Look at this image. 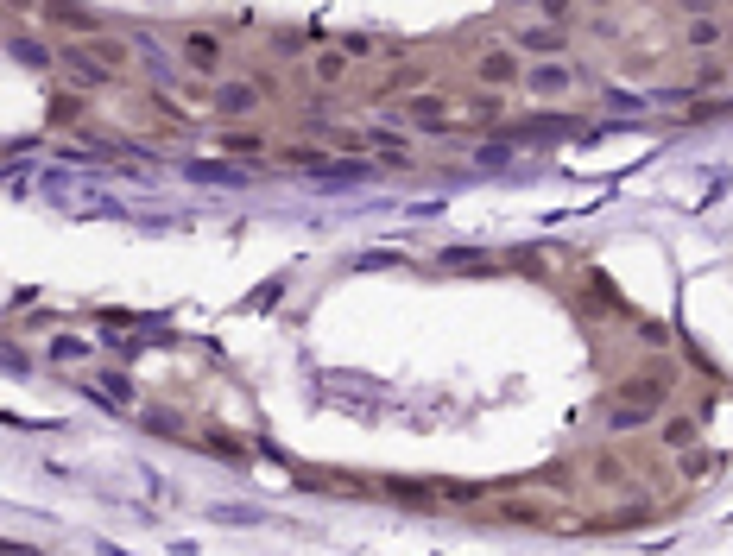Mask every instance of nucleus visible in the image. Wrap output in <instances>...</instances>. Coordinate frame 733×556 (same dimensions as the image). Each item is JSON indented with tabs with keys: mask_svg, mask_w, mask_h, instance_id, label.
Here are the masks:
<instances>
[{
	"mask_svg": "<svg viewBox=\"0 0 733 556\" xmlns=\"http://www.w3.org/2000/svg\"><path fill=\"white\" fill-rule=\"evenodd\" d=\"M468 76H474L481 89H493V95H500V89H519V83H525V57L512 51V45H487V51L468 64Z\"/></svg>",
	"mask_w": 733,
	"mask_h": 556,
	"instance_id": "nucleus-1",
	"label": "nucleus"
},
{
	"mask_svg": "<svg viewBox=\"0 0 733 556\" xmlns=\"http://www.w3.org/2000/svg\"><path fill=\"white\" fill-rule=\"evenodd\" d=\"M576 64H569V57H544V64H525V89L538 95V102H557V95H569L576 89Z\"/></svg>",
	"mask_w": 733,
	"mask_h": 556,
	"instance_id": "nucleus-2",
	"label": "nucleus"
},
{
	"mask_svg": "<svg viewBox=\"0 0 733 556\" xmlns=\"http://www.w3.org/2000/svg\"><path fill=\"white\" fill-rule=\"evenodd\" d=\"M38 13H45L57 32H70V38H95V32H102V13L83 7V0H38Z\"/></svg>",
	"mask_w": 733,
	"mask_h": 556,
	"instance_id": "nucleus-3",
	"label": "nucleus"
},
{
	"mask_svg": "<svg viewBox=\"0 0 733 556\" xmlns=\"http://www.w3.org/2000/svg\"><path fill=\"white\" fill-rule=\"evenodd\" d=\"M57 64L70 70V83H76V89H108V83H114V70H102V64H95L83 38H70V45H57Z\"/></svg>",
	"mask_w": 733,
	"mask_h": 556,
	"instance_id": "nucleus-4",
	"label": "nucleus"
},
{
	"mask_svg": "<svg viewBox=\"0 0 733 556\" xmlns=\"http://www.w3.org/2000/svg\"><path fill=\"white\" fill-rule=\"evenodd\" d=\"M266 102V83H247V76H234V83H215L209 89V108L215 114H253Z\"/></svg>",
	"mask_w": 733,
	"mask_h": 556,
	"instance_id": "nucleus-5",
	"label": "nucleus"
},
{
	"mask_svg": "<svg viewBox=\"0 0 733 556\" xmlns=\"http://www.w3.org/2000/svg\"><path fill=\"white\" fill-rule=\"evenodd\" d=\"M563 26H525V32H512V51L531 57V64H544V57H563Z\"/></svg>",
	"mask_w": 733,
	"mask_h": 556,
	"instance_id": "nucleus-6",
	"label": "nucleus"
},
{
	"mask_svg": "<svg viewBox=\"0 0 733 556\" xmlns=\"http://www.w3.org/2000/svg\"><path fill=\"white\" fill-rule=\"evenodd\" d=\"M348 146H361V152H380V158H392V165H411V139H405L399 127H367L361 139H348Z\"/></svg>",
	"mask_w": 733,
	"mask_h": 556,
	"instance_id": "nucleus-7",
	"label": "nucleus"
},
{
	"mask_svg": "<svg viewBox=\"0 0 733 556\" xmlns=\"http://www.w3.org/2000/svg\"><path fill=\"white\" fill-rule=\"evenodd\" d=\"M405 121H418L424 133H443V127H449V95H437V89L411 95V102H405Z\"/></svg>",
	"mask_w": 733,
	"mask_h": 556,
	"instance_id": "nucleus-8",
	"label": "nucleus"
},
{
	"mask_svg": "<svg viewBox=\"0 0 733 556\" xmlns=\"http://www.w3.org/2000/svg\"><path fill=\"white\" fill-rule=\"evenodd\" d=\"M683 45L696 51V57H715L727 45V19L721 13H708V19H689V32H683Z\"/></svg>",
	"mask_w": 733,
	"mask_h": 556,
	"instance_id": "nucleus-9",
	"label": "nucleus"
},
{
	"mask_svg": "<svg viewBox=\"0 0 733 556\" xmlns=\"http://www.w3.org/2000/svg\"><path fill=\"white\" fill-rule=\"evenodd\" d=\"M184 57H190V70H222V57H228V45L215 32H184Z\"/></svg>",
	"mask_w": 733,
	"mask_h": 556,
	"instance_id": "nucleus-10",
	"label": "nucleus"
},
{
	"mask_svg": "<svg viewBox=\"0 0 733 556\" xmlns=\"http://www.w3.org/2000/svg\"><path fill=\"white\" fill-rule=\"evenodd\" d=\"M83 45H89V57H95V64H102V70H114V76H121V70L133 64L127 38H114V32H95V38H83Z\"/></svg>",
	"mask_w": 733,
	"mask_h": 556,
	"instance_id": "nucleus-11",
	"label": "nucleus"
},
{
	"mask_svg": "<svg viewBox=\"0 0 733 556\" xmlns=\"http://www.w3.org/2000/svg\"><path fill=\"white\" fill-rule=\"evenodd\" d=\"M348 64H354V57L335 45V51H316V57H310V76H316L323 89H342V83H348Z\"/></svg>",
	"mask_w": 733,
	"mask_h": 556,
	"instance_id": "nucleus-12",
	"label": "nucleus"
},
{
	"mask_svg": "<svg viewBox=\"0 0 733 556\" xmlns=\"http://www.w3.org/2000/svg\"><path fill=\"white\" fill-rule=\"evenodd\" d=\"M215 146L234 152V158H253V152H266V133H253V127H222V133H215Z\"/></svg>",
	"mask_w": 733,
	"mask_h": 556,
	"instance_id": "nucleus-13",
	"label": "nucleus"
},
{
	"mask_svg": "<svg viewBox=\"0 0 733 556\" xmlns=\"http://www.w3.org/2000/svg\"><path fill=\"white\" fill-rule=\"evenodd\" d=\"M658 436H664L670 449H689V443H696V417H664V430H658Z\"/></svg>",
	"mask_w": 733,
	"mask_h": 556,
	"instance_id": "nucleus-14",
	"label": "nucleus"
},
{
	"mask_svg": "<svg viewBox=\"0 0 733 556\" xmlns=\"http://www.w3.org/2000/svg\"><path fill=\"white\" fill-rule=\"evenodd\" d=\"M342 51H348V57H373V51H399V45H386V38H373V32H348Z\"/></svg>",
	"mask_w": 733,
	"mask_h": 556,
	"instance_id": "nucleus-15",
	"label": "nucleus"
},
{
	"mask_svg": "<svg viewBox=\"0 0 733 556\" xmlns=\"http://www.w3.org/2000/svg\"><path fill=\"white\" fill-rule=\"evenodd\" d=\"M506 519H519V525H544V519H550V506H538V500H512V506H506Z\"/></svg>",
	"mask_w": 733,
	"mask_h": 556,
	"instance_id": "nucleus-16",
	"label": "nucleus"
},
{
	"mask_svg": "<svg viewBox=\"0 0 733 556\" xmlns=\"http://www.w3.org/2000/svg\"><path fill=\"white\" fill-rule=\"evenodd\" d=\"M645 417H651V405H613L607 424H613V430H632V424H645Z\"/></svg>",
	"mask_w": 733,
	"mask_h": 556,
	"instance_id": "nucleus-17",
	"label": "nucleus"
},
{
	"mask_svg": "<svg viewBox=\"0 0 733 556\" xmlns=\"http://www.w3.org/2000/svg\"><path fill=\"white\" fill-rule=\"evenodd\" d=\"M13 57L19 64H51V51L38 45V38H13Z\"/></svg>",
	"mask_w": 733,
	"mask_h": 556,
	"instance_id": "nucleus-18",
	"label": "nucleus"
},
{
	"mask_svg": "<svg viewBox=\"0 0 733 556\" xmlns=\"http://www.w3.org/2000/svg\"><path fill=\"white\" fill-rule=\"evenodd\" d=\"M203 177H209V184H241V171H234V165H203Z\"/></svg>",
	"mask_w": 733,
	"mask_h": 556,
	"instance_id": "nucleus-19",
	"label": "nucleus"
},
{
	"mask_svg": "<svg viewBox=\"0 0 733 556\" xmlns=\"http://www.w3.org/2000/svg\"><path fill=\"white\" fill-rule=\"evenodd\" d=\"M544 13H550V19H569V26H576V0H544Z\"/></svg>",
	"mask_w": 733,
	"mask_h": 556,
	"instance_id": "nucleus-20",
	"label": "nucleus"
},
{
	"mask_svg": "<svg viewBox=\"0 0 733 556\" xmlns=\"http://www.w3.org/2000/svg\"><path fill=\"white\" fill-rule=\"evenodd\" d=\"M51 354H57V361H83L89 348H83V342H64V335H57V348H51Z\"/></svg>",
	"mask_w": 733,
	"mask_h": 556,
	"instance_id": "nucleus-21",
	"label": "nucleus"
},
{
	"mask_svg": "<svg viewBox=\"0 0 733 556\" xmlns=\"http://www.w3.org/2000/svg\"><path fill=\"white\" fill-rule=\"evenodd\" d=\"M715 83H721V64H702V70H696V83H689V89H715Z\"/></svg>",
	"mask_w": 733,
	"mask_h": 556,
	"instance_id": "nucleus-22",
	"label": "nucleus"
},
{
	"mask_svg": "<svg viewBox=\"0 0 733 556\" xmlns=\"http://www.w3.org/2000/svg\"><path fill=\"white\" fill-rule=\"evenodd\" d=\"M683 7H689V19H708V13L721 7V0H683Z\"/></svg>",
	"mask_w": 733,
	"mask_h": 556,
	"instance_id": "nucleus-23",
	"label": "nucleus"
},
{
	"mask_svg": "<svg viewBox=\"0 0 733 556\" xmlns=\"http://www.w3.org/2000/svg\"><path fill=\"white\" fill-rule=\"evenodd\" d=\"M7 7H19V13H32V7H38V0H7Z\"/></svg>",
	"mask_w": 733,
	"mask_h": 556,
	"instance_id": "nucleus-24",
	"label": "nucleus"
},
{
	"mask_svg": "<svg viewBox=\"0 0 733 556\" xmlns=\"http://www.w3.org/2000/svg\"><path fill=\"white\" fill-rule=\"evenodd\" d=\"M576 7H607V0H576Z\"/></svg>",
	"mask_w": 733,
	"mask_h": 556,
	"instance_id": "nucleus-25",
	"label": "nucleus"
}]
</instances>
